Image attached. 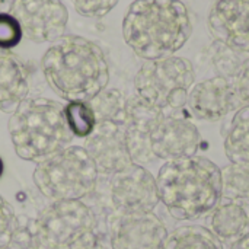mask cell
Instances as JSON below:
<instances>
[{
    "label": "cell",
    "mask_w": 249,
    "mask_h": 249,
    "mask_svg": "<svg viewBox=\"0 0 249 249\" xmlns=\"http://www.w3.org/2000/svg\"><path fill=\"white\" fill-rule=\"evenodd\" d=\"M42 71L50 88L67 102H89L109 82L104 51L79 35H63L42 57Z\"/></svg>",
    "instance_id": "cell-1"
},
{
    "label": "cell",
    "mask_w": 249,
    "mask_h": 249,
    "mask_svg": "<svg viewBox=\"0 0 249 249\" xmlns=\"http://www.w3.org/2000/svg\"><path fill=\"white\" fill-rule=\"evenodd\" d=\"M191 32L188 10L178 0H134L123 20L127 45L146 61L174 55Z\"/></svg>",
    "instance_id": "cell-2"
},
{
    "label": "cell",
    "mask_w": 249,
    "mask_h": 249,
    "mask_svg": "<svg viewBox=\"0 0 249 249\" xmlns=\"http://www.w3.org/2000/svg\"><path fill=\"white\" fill-rule=\"evenodd\" d=\"M159 201L177 220L210 214L222 200L220 168L207 158L165 162L156 177Z\"/></svg>",
    "instance_id": "cell-3"
},
{
    "label": "cell",
    "mask_w": 249,
    "mask_h": 249,
    "mask_svg": "<svg viewBox=\"0 0 249 249\" xmlns=\"http://www.w3.org/2000/svg\"><path fill=\"white\" fill-rule=\"evenodd\" d=\"M7 128L16 155L36 165L69 147L74 137L64 107L47 98H26L10 114Z\"/></svg>",
    "instance_id": "cell-4"
},
{
    "label": "cell",
    "mask_w": 249,
    "mask_h": 249,
    "mask_svg": "<svg viewBox=\"0 0 249 249\" xmlns=\"http://www.w3.org/2000/svg\"><path fill=\"white\" fill-rule=\"evenodd\" d=\"M98 177V169L85 147L69 146L38 163L32 181L51 201H74L95 191Z\"/></svg>",
    "instance_id": "cell-5"
},
{
    "label": "cell",
    "mask_w": 249,
    "mask_h": 249,
    "mask_svg": "<svg viewBox=\"0 0 249 249\" xmlns=\"http://www.w3.org/2000/svg\"><path fill=\"white\" fill-rule=\"evenodd\" d=\"M26 226L39 249H76L101 229L93 209L82 200L51 201Z\"/></svg>",
    "instance_id": "cell-6"
},
{
    "label": "cell",
    "mask_w": 249,
    "mask_h": 249,
    "mask_svg": "<svg viewBox=\"0 0 249 249\" xmlns=\"http://www.w3.org/2000/svg\"><path fill=\"white\" fill-rule=\"evenodd\" d=\"M194 79L193 63L171 55L146 61L134 77V89L139 98L163 112H179L185 109Z\"/></svg>",
    "instance_id": "cell-7"
},
{
    "label": "cell",
    "mask_w": 249,
    "mask_h": 249,
    "mask_svg": "<svg viewBox=\"0 0 249 249\" xmlns=\"http://www.w3.org/2000/svg\"><path fill=\"white\" fill-rule=\"evenodd\" d=\"M111 213H153L159 193L156 178L144 166L133 163L109 179Z\"/></svg>",
    "instance_id": "cell-8"
},
{
    "label": "cell",
    "mask_w": 249,
    "mask_h": 249,
    "mask_svg": "<svg viewBox=\"0 0 249 249\" xmlns=\"http://www.w3.org/2000/svg\"><path fill=\"white\" fill-rule=\"evenodd\" d=\"M105 233L111 249H162L169 232L155 213H109Z\"/></svg>",
    "instance_id": "cell-9"
},
{
    "label": "cell",
    "mask_w": 249,
    "mask_h": 249,
    "mask_svg": "<svg viewBox=\"0 0 249 249\" xmlns=\"http://www.w3.org/2000/svg\"><path fill=\"white\" fill-rule=\"evenodd\" d=\"M10 15L32 42H54L64 35L69 12L61 0H15Z\"/></svg>",
    "instance_id": "cell-10"
},
{
    "label": "cell",
    "mask_w": 249,
    "mask_h": 249,
    "mask_svg": "<svg viewBox=\"0 0 249 249\" xmlns=\"http://www.w3.org/2000/svg\"><path fill=\"white\" fill-rule=\"evenodd\" d=\"M201 136L193 120L179 112H165L150 134V146L156 159L171 162L196 156Z\"/></svg>",
    "instance_id": "cell-11"
},
{
    "label": "cell",
    "mask_w": 249,
    "mask_h": 249,
    "mask_svg": "<svg viewBox=\"0 0 249 249\" xmlns=\"http://www.w3.org/2000/svg\"><path fill=\"white\" fill-rule=\"evenodd\" d=\"M85 150L93 160L98 174L112 177L133 165L124 125L99 121L85 142Z\"/></svg>",
    "instance_id": "cell-12"
},
{
    "label": "cell",
    "mask_w": 249,
    "mask_h": 249,
    "mask_svg": "<svg viewBox=\"0 0 249 249\" xmlns=\"http://www.w3.org/2000/svg\"><path fill=\"white\" fill-rule=\"evenodd\" d=\"M163 115L165 112L162 109L143 101L137 95L127 99L124 130L133 163L144 166L156 160L150 146V134Z\"/></svg>",
    "instance_id": "cell-13"
},
{
    "label": "cell",
    "mask_w": 249,
    "mask_h": 249,
    "mask_svg": "<svg viewBox=\"0 0 249 249\" xmlns=\"http://www.w3.org/2000/svg\"><path fill=\"white\" fill-rule=\"evenodd\" d=\"M241 107L233 85L223 76L193 85L188 93L185 109L201 121H219Z\"/></svg>",
    "instance_id": "cell-14"
},
{
    "label": "cell",
    "mask_w": 249,
    "mask_h": 249,
    "mask_svg": "<svg viewBox=\"0 0 249 249\" xmlns=\"http://www.w3.org/2000/svg\"><path fill=\"white\" fill-rule=\"evenodd\" d=\"M209 28L217 42L249 53V0H216L209 15Z\"/></svg>",
    "instance_id": "cell-15"
},
{
    "label": "cell",
    "mask_w": 249,
    "mask_h": 249,
    "mask_svg": "<svg viewBox=\"0 0 249 249\" xmlns=\"http://www.w3.org/2000/svg\"><path fill=\"white\" fill-rule=\"evenodd\" d=\"M210 214V231L223 245H233L249 233L248 201L222 198Z\"/></svg>",
    "instance_id": "cell-16"
},
{
    "label": "cell",
    "mask_w": 249,
    "mask_h": 249,
    "mask_svg": "<svg viewBox=\"0 0 249 249\" xmlns=\"http://www.w3.org/2000/svg\"><path fill=\"white\" fill-rule=\"evenodd\" d=\"M29 83L23 64L10 53L0 51V111L12 114L28 96Z\"/></svg>",
    "instance_id": "cell-17"
},
{
    "label": "cell",
    "mask_w": 249,
    "mask_h": 249,
    "mask_svg": "<svg viewBox=\"0 0 249 249\" xmlns=\"http://www.w3.org/2000/svg\"><path fill=\"white\" fill-rule=\"evenodd\" d=\"M223 144L231 162L249 163V105L233 112L223 131Z\"/></svg>",
    "instance_id": "cell-18"
},
{
    "label": "cell",
    "mask_w": 249,
    "mask_h": 249,
    "mask_svg": "<svg viewBox=\"0 0 249 249\" xmlns=\"http://www.w3.org/2000/svg\"><path fill=\"white\" fill-rule=\"evenodd\" d=\"M162 249H225L216 235L200 225H187L168 233Z\"/></svg>",
    "instance_id": "cell-19"
},
{
    "label": "cell",
    "mask_w": 249,
    "mask_h": 249,
    "mask_svg": "<svg viewBox=\"0 0 249 249\" xmlns=\"http://www.w3.org/2000/svg\"><path fill=\"white\" fill-rule=\"evenodd\" d=\"M89 104L93 108L96 123L99 121H111L120 125L125 123L127 112V98L118 89H104L99 95H96Z\"/></svg>",
    "instance_id": "cell-20"
},
{
    "label": "cell",
    "mask_w": 249,
    "mask_h": 249,
    "mask_svg": "<svg viewBox=\"0 0 249 249\" xmlns=\"http://www.w3.org/2000/svg\"><path fill=\"white\" fill-rule=\"evenodd\" d=\"M222 198L249 201V163L232 162L220 169Z\"/></svg>",
    "instance_id": "cell-21"
},
{
    "label": "cell",
    "mask_w": 249,
    "mask_h": 249,
    "mask_svg": "<svg viewBox=\"0 0 249 249\" xmlns=\"http://www.w3.org/2000/svg\"><path fill=\"white\" fill-rule=\"evenodd\" d=\"M64 115L74 137H89L96 125V117L89 102H69L64 107Z\"/></svg>",
    "instance_id": "cell-22"
},
{
    "label": "cell",
    "mask_w": 249,
    "mask_h": 249,
    "mask_svg": "<svg viewBox=\"0 0 249 249\" xmlns=\"http://www.w3.org/2000/svg\"><path fill=\"white\" fill-rule=\"evenodd\" d=\"M23 34L18 20L10 13H0V51L16 47Z\"/></svg>",
    "instance_id": "cell-23"
},
{
    "label": "cell",
    "mask_w": 249,
    "mask_h": 249,
    "mask_svg": "<svg viewBox=\"0 0 249 249\" xmlns=\"http://www.w3.org/2000/svg\"><path fill=\"white\" fill-rule=\"evenodd\" d=\"M16 228L18 220L12 206L0 196V249L9 245Z\"/></svg>",
    "instance_id": "cell-24"
},
{
    "label": "cell",
    "mask_w": 249,
    "mask_h": 249,
    "mask_svg": "<svg viewBox=\"0 0 249 249\" xmlns=\"http://www.w3.org/2000/svg\"><path fill=\"white\" fill-rule=\"evenodd\" d=\"M120 0H71L76 12L86 18H102L108 15Z\"/></svg>",
    "instance_id": "cell-25"
},
{
    "label": "cell",
    "mask_w": 249,
    "mask_h": 249,
    "mask_svg": "<svg viewBox=\"0 0 249 249\" xmlns=\"http://www.w3.org/2000/svg\"><path fill=\"white\" fill-rule=\"evenodd\" d=\"M238 101L242 105H249V58H245L233 77L231 79Z\"/></svg>",
    "instance_id": "cell-26"
},
{
    "label": "cell",
    "mask_w": 249,
    "mask_h": 249,
    "mask_svg": "<svg viewBox=\"0 0 249 249\" xmlns=\"http://www.w3.org/2000/svg\"><path fill=\"white\" fill-rule=\"evenodd\" d=\"M3 249H39V247L35 244L26 223L20 225L18 222V228L15 231V235H13L12 241L9 242L7 247H4Z\"/></svg>",
    "instance_id": "cell-27"
},
{
    "label": "cell",
    "mask_w": 249,
    "mask_h": 249,
    "mask_svg": "<svg viewBox=\"0 0 249 249\" xmlns=\"http://www.w3.org/2000/svg\"><path fill=\"white\" fill-rule=\"evenodd\" d=\"M76 249H111V245L108 242L107 233L99 229L90 233Z\"/></svg>",
    "instance_id": "cell-28"
},
{
    "label": "cell",
    "mask_w": 249,
    "mask_h": 249,
    "mask_svg": "<svg viewBox=\"0 0 249 249\" xmlns=\"http://www.w3.org/2000/svg\"><path fill=\"white\" fill-rule=\"evenodd\" d=\"M231 249H249V233L233 245H231Z\"/></svg>",
    "instance_id": "cell-29"
},
{
    "label": "cell",
    "mask_w": 249,
    "mask_h": 249,
    "mask_svg": "<svg viewBox=\"0 0 249 249\" xmlns=\"http://www.w3.org/2000/svg\"><path fill=\"white\" fill-rule=\"evenodd\" d=\"M15 0H0V13H9Z\"/></svg>",
    "instance_id": "cell-30"
},
{
    "label": "cell",
    "mask_w": 249,
    "mask_h": 249,
    "mask_svg": "<svg viewBox=\"0 0 249 249\" xmlns=\"http://www.w3.org/2000/svg\"><path fill=\"white\" fill-rule=\"evenodd\" d=\"M1 174H3V160L0 159V177H1Z\"/></svg>",
    "instance_id": "cell-31"
},
{
    "label": "cell",
    "mask_w": 249,
    "mask_h": 249,
    "mask_svg": "<svg viewBox=\"0 0 249 249\" xmlns=\"http://www.w3.org/2000/svg\"><path fill=\"white\" fill-rule=\"evenodd\" d=\"M178 1H182V0H178Z\"/></svg>",
    "instance_id": "cell-32"
}]
</instances>
